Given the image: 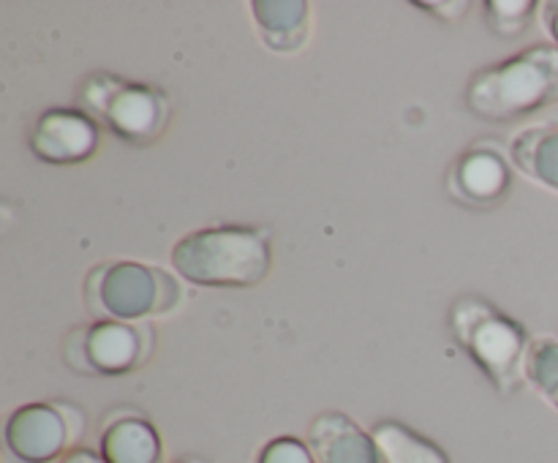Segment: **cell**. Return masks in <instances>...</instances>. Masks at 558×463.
<instances>
[{
  "instance_id": "8fae6325",
  "label": "cell",
  "mask_w": 558,
  "mask_h": 463,
  "mask_svg": "<svg viewBox=\"0 0 558 463\" xmlns=\"http://www.w3.org/2000/svg\"><path fill=\"white\" fill-rule=\"evenodd\" d=\"M305 441L316 463H385L374 434L343 412L316 414Z\"/></svg>"
},
{
  "instance_id": "8992f818",
  "label": "cell",
  "mask_w": 558,
  "mask_h": 463,
  "mask_svg": "<svg viewBox=\"0 0 558 463\" xmlns=\"http://www.w3.org/2000/svg\"><path fill=\"white\" fill-rule=\"evenodd\" d=\"M156 352V327L150 321L93 319L76 327L63 343V357L82 376H125L140 370Z\"/></svg>"
},
{
  "instance_id": "7a4b0ae2",
  "label": "cell",
  "mask_w": 558,
  "mask_h": 463,
  "mask_svg": "<svg viewBox=\"0 0 558 463\" xmlns=\"http://www.w3.org/2000/svg\"><path fill=\"white\" fill-rule=\"evenodd\" d=\"M463 103L485 123H518L558 103V47L532 44L474 71Z\"/></svg>"
},
{
  "instance_id": "2e32d148",
  "label": "cell",
  "mask_w": 558,
  "mask_h": 463,
  "mask_svg": "<svg viewBox=\"0 0 558 463\" xmlns=\"http://www.w3.org/2000/svg\"><path fill=\"white\" fill-rule=\"evenodd\" d=\"M485 25L499 38H518L532 27L539 3L534 0H485Z\"/></svg>"
},
{
  "instance_id": "7c38bea8",
  "label": "cell",
  "mask_w": 558,
  "mask_h": 463,
  "mask_svg": "<svg viewBox=\"0 0 558 463\" xmlns=\"http://www.w3.org/2000/svg\"><path fill=\"white\" fill-rule=\"evenodd\" d=\"M259 41L276 54H294L308 44L311 3L308 0H251Z\"/></svg>"
},
{
  "instance_id": "d6986e66",
  "label": "cell",
  "mask_w": 558,
  "mask_h": 463,
  "mask_svg": "<svg viewBox=\"0 0 558 463\" xmlns=\"http://www.w3.org/2000/svg\"><path fill=\"white\" fill-rule=\"evenodd\" d=\"M539 11H543V25L545 31H548L550 36V44H556L558 47V0H550V3H543L539 5Z\"/></svg>"
},
{
  "instance_id": "30bf717a",
  "label": "cell",
  "mask_w": 558,
  "mask_h": 463,
  "mask_svg": "<svg viewBox=\"0 0 558 463\" xmlns=\"http://www.w3.org/2000/svg\"><path fill=\"white\" fill-rule=\"evenodd\" d=\"M98 455L104 463H163V439L147 414L123 406L104 417Z\"/></svg>"
},
{
  "instance_id": "6da1fadb",
  "label": "cell",
  "mask_w": 558,
  "mask_h": 463,
  "mask_svg": "<svg viewBox=\"0 0 558 463\" xmlns=\"http://www.w3.org/2000/svg\"><path fill=\"white\" fill-rule=\"evenodd\" d=\"M180 278L207 289L259 287L272 270V232L248 223L194 229L172 245Z\"/></svg>"
},
{
  "instance_id": "9c48e42d",
  "label": "cell",
  "mask_w": 558,
  "mask_h": 463,
  "mask_svg": "<svg viewBox=\"0 0 558 463\" xmlns=\"http://www.w3.org/2000/svg\"><path fill=\"white\" fill-rule=\"evenodd\" d=\"M101 145V125L82 107L44 109L31 131V150L49 167L90 161Z\"/></svg>"
},
{
  "instance_id": "5b68a950",
  "label": "cell",
  "mask_w": 558,
  "mask_h": 463,
  "mask_svg": "<svg viewBox=\"0 0 558 463\" xmlns=\"http://www.w3.org/2000/svg\"><path fill=\"white\" fill-rule=\"evenodd\" d=\"M80 103L87 114L134 147H150L172 123V101L147 82L98 71L82 80Z\"/></svg>"
},
{
  "instance_id": "3957f363",
  "label": "cell",
  "mask_w": 558,
  "mask_h": 463,
  "mask_svg": "<svg viewBox=\"0 0 558 463\" xmlns=\"http://www.w3.org/2000/svg\"><path fill=\"white\" fill-rule=\"evenodd\" d=\"M447 327L501 398L518 395L526 387V360L534 338L521 321L483 294H463L450 305Z\"/></svg>"
},
{
  "instance_id": "44dd1931",
  "label": "cell",
  "mask_w": 558,
  "mask_h": 463,
  "mask_svg": "<svg viewBox=\"0 0 558 463\" xmlns=\"http://www.w3.org/2000/svg\"><path fill=\"white\" fill-rule=\"evenodd\" d=\"M172 463H205V461H199V458H191V455H185V458H178V461H172Z\"/></svg>"
},
{
  "instance_id": "277c9868",
  "label": "cell",
  "mask_w": 558,
  "mask_h": 463,
  "mask_svg": "<svg viewBox=\"0 0 558 463\" xmlns=\"http://www.w3.org/2000/svg\"><path fill=\"white\" fill-rule=\"evenodd\" d=\"M183 303V287L172 272L145 261H101L85 278V305L93 319L150 321Z\"/></svg>"
},
{
  "instance_id": "5bb4252c",
  "label": "cell",
  "mask_w": 558,
  "mask_h": 463,
  "mask_svg": "<svg viewBox=\"0 0 558 463\" xmlns=\"http://www.w3.org/2000/svg\"><path fill=\"white\" fill-rule=\"evenodd\" d=\"M385 463H452L439 441L428 439L401 419H379L371 425Z\"/></svg>"
},
{
  "instance_id": "4fadbf2b",
  "label": "cell",
  "mask_w": 558,
  "mask_h": 463,
  "mask_svg": "<svg viewBox=\"0 0 558 463\" xmlns=\"http://www.w3.org/2000/svg\"><path fill=\"white\" fill-rule=\"evenodd\" d=\"M510 161L529 180L558 194V123L518 131L510 142Z\"/></svg>"
},
{
  "instance_id": "ba28073f",
  "label": "cell",
  "mask_w": 558,
  "mask_h": 463,
  "mask_svg": "<svg viewBox=\"0 0 558 463\" xmlns=\"http://www.w3.org/2000/svg\"><path fill=\"white\" fill-rule=\"evenodd\" d=\"M512 161L501 142L477 139L463 147L447 169V191L452 199L472 210H494L510 196Z\"/></svg>"
},
{
  "instance_id": "ac0fdd59",
  "label": "cell",
  "mask_w": 558,
  "mask_h": 463,
  "mask_svg": "<svg viewBox=\"0 0 558 463\" xmlns=\"http://www.w3.org/2000/svg\"><path fill=\"white\" fill-rule=\"evenodd\" d=\"M417 9L428 11L430 16H436V20H445V22H458L466 16L469 11V3L466 0H436V3H428V0H417Z\"/></svg>"
},
{
  "instance_id": "52a82bcc",
  "label": "cell",
  "mask_w": 558,
  "mask_h": 463,
  "mask_svg": "<svg viewBox=\"0 0 558 463\" xmlns=\"http://www.w3.org/2000/svg\"><path fill=\"white\" fill-rule=\"evenodd\" d=\"M87 419L76 403L33 401L5 419L3 444L14 463H60L76 450Z\"/></svg>"
},
{
  "instance_id": "e0dca14e",
  "label": "cell",
  "mask_w": 558,
  "mask_h": 463,
  "mask_svg": "<svg viewBox=\"0 0 558 463\" xmlns=\"http://www.w3.org/2000/svg\"><path fill=\"white\" fill-rule=\"evenodd\" d=\"M256 463H316L314 450L298 436H276L256 452Z\"/></svg>"
},
{
  "instance_id": "ffe728a7",
  "label": "cell",
  "mask_w": 558,
  "mask_h": 463,
  "mask_svg": "<svg viewBox=\"0 0 558 463\" xmlns=\"http://www.w3.org/2000/svg\"><path fill=\"white\" fill-rule=\"evenodd\" d=\"M60 463H104V458L98 455V450H90V447H76Z\"/></svg>"
},
{
  "instance_id": "9a60e30c",
  "label": "cell",
  "mask_w": 558,
  "mask_h": 463,
  "mask_svg": "<svg viewBox=\"0 0 558 463\" xmlns=\"http://www.w3.org/2000/svg\"><path fill=\"white\" fill-rule=\"evenodd\" d=\"M526 385L558 414V338H534L526 360Z\"/></svg>"
}]
</instances>
